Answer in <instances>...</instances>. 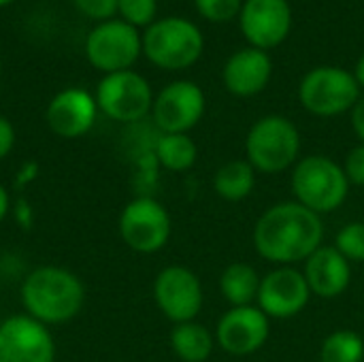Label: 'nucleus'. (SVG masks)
Segmentation results:
<instances>
[{"instance_id": "1a4fd4ad", "label": "nucleus", "mask_w": 364, "mask_h": 362, "mask_svg": "<svg viewBox=\"0 0 364 362\" xmlns=\"http://www.w3.org/2000/svg\"><path fill=\"white\" fill-rule=\"evenodd\" d=\"M119 235L134 252L151 254L166 245L171 237V218L158 201L136 198L122 211Z\"/></svg>"}, {"instance_id": "7c9ffc66", "label": "nucleus", "mask_w": 364, "mask_h": 362, "mask_svg": "<svg viewBox=\"0 0 364 362\" xmlns=\"http://www.w3.org/2000/svg\"><path fill=\"white\" fill-rule=\"evenodd\" d=\"M6 211H9V194H6L4 186H0V222L4 220Z\"/></svg>"}, {"instance_id": "393cba45", "label": "nucleus", "mask_w": 364, "mask_h": 362, "mask_svg": "<svg viewBox=\"0 0 364 362\" xmlns=\"http://www.w3.org/2000/svg\"><path fill=\"white\" fill-rule=\"evenodd\" d=\"M117 11L130 26H149L156 17V0H119Z\"/></svg>"}, {"instance_id": "4468645a", "label": "nucleus", "mask_w": 364, "mask_h": 362, "mask_svg": "<svg viewBox=\"0 0 364 362\" xmlns=\"http://www.w3.org/2000/svg\"><path fill=\"white\" fill-rule=\"evenodd\" d=\"M309 286L305 275L294 269H279L269 273L260 282L258 303L264 316L271 318H292L305 309L309 301Z\"/></svg>"}, {"instance_id": "4be33fe9", "label": "nucleus", "mask_w": 364, "mask_h": 362, "mask_svg": "<svg viewBox=\"0 0 364 362\" xmlns=\"http://www.w3.org/2000/svg\"><path fill=\"white\" fill-rule=\"evenodd\" d=\"M156 158L168 171H186L196 162V145L188 134H162L156 143Z\"/></svg>"}, {"instance_id": "2eb2a0df", "label": "nucleus", "mask_w": 364, "mask_h": 362, "mask_svg": "<svg viewBox=\"0 0 364 362\" xmlns=\"http://www.w3.org/2000/svg\"><path fill=\"white\" fill-rule=\"evenodd\" d=\"M269 337V320L262 309L250 305L230 309L218 324V344L235 356H245L264 346Z\"/></svg>"}, {"instance_id": "ddd939ff", "label": "nucleus", "mask_w": 364, "mask_h": 362, "mask_svg": "<svg viewBox=\"0 0 364 362\" xmlns=\"http://www.w3.org/2000/svg\"><path fill=\"white\" fill-rule=\"evenodd\" d=\"M292 11L286 0H245L241 30L256 49L277 47L290 32Z\"/></svg>"}, {"instance_id": "39448f33", "label": "nucleus", "mask_w": 364, "mask_h": 362, "mask_svg": "<svg viewBox=\"0 0 364 362\" xmlns=\"http://www.w3.org/2000/svg\"><path fill=\"white\" fill-rule=\"evenodd\" d=\"M250 164L262 173H279L288 169L301 149V137L296 126L279 115H269L254 124L247 134Z\"/></svg>"}, {"instance_id": "f257e3e1", "label": "nucleus", "mask_w": 364, "mask_h": 362, "mask_svg": "<svg viewBox=\"0 0 364 362\" xmlns=\"http://www.w3.org/2000/svg\"><path fill=\"white\" fill-rule=\"evenodd\" d=\"M324 226L318 213L301 203L271 207L256 224L254 245L271 262H299L309 258L322 241Z\"/></svg>"}, {"instance_id": "423d86ee", "label": "nucleus", "mask_w": 364, "mask_h": 362, "mask_svg": "<svg viewBox=\"0 0 364 362\" xmlns=\"http://www.w3.org/2000/svg\"><path fill=\"white\" fill-rule=\"evenodd\" d=\"M301 102L307 111L328 117L354 107L360 98V85L343 68L322 66L311 70L301 83Z\"/></svg>"}, {"instance_id": "c85d7f7f", "label": "nucleus", "mask_w": 364, "mask_h": 362, "mask_svg": "<svg viewBox=\"0 0 364 362\" xmlns=\"http://www.w3.org/2000/svg\"><path fill=\"white\" fill-rule=\"evenodd\" d=\"M13 145H15V128L6 117L0 115V160L9 156Z\"/></svg>"}, {"instance_id": "f03ea898", "label": "nucleus", "mask_w": 364, "mask_h": 362, "mask_svg": "<svg viewBox=\"0 0 364 362\" xmlns=\"http://www.w3.org/2000/svg\"><path fill=\"white\" fill-rule=\"evenodd\" d=\"M83 301L85 292L79 277L60 267H38L21 286V303L28 316L45 326L73 320Z\"/></svg>"}, {"instance_id": "bb28decb", "label": "nucleus", "mask_w": 364, "mask_h": 362, "mask_svg": "<svg viewBox=\"0 0 364 362\" xmlns=\"http://www.w3.org/2000/svg\"><path fill=\"white\" fill-rule=\"evenodd\" d=\"M75 6L85 13L87 17L94 19H109L111 15L117 13V2L119 0H73Z\"/></svg>"}, {"instance_id": "f8f14e48", "label": "nucleus", "mask_w": 364, "mask_h": 362, "mask_svg": "<svg viewBox=\"0 0 364 362\" xmlns=\"http://www.w3.org/2000/svg\"><path fill=\"white\" fill-rule=\"evenodd\" d=\"M154 297L162 314L175 324L192 322L203 307L198 277L186 267L164 269L154 284Z\"/></svg>"}, {"instance_id": "412c9836", "label": "nucleus", "mask_w": 364, "mask_h": 362, "mask_svg": "<svg viewBox=\"0 0 364 362\" xmlns=\"http://www.w3.org/2000/svg\"><path fill=\"white\" fill-rule=\"evenodd\" d=\"M254 190V166L243 160L224 164L215 175V192L226 201H241Z\"/></svg>"}, {"instance_id": "a878e982", "label": "nucleus", "mask_w": 364, "mask_h": 362, "mask_svg": "<svg viewBox=\"0 0 364 362\" xmlns=\"http://www.w3.org/2000/svg\"><path fill=\"white\" fill-rule=\"evenodd\" d=\"M200 15L211 21H226L241 13L243 2L241 0H194Z\"/></svg>"}, {"instance_id": "72a5a7b5", "label": "nucleus", "mask_w": 364, "mask_h": 362, "mask_svg": "<svg viewBox=\"0 0 364 362\" xmlns=\"http://www.w3.org/2000/svg\"><path fill=\"white\" fill-rule=\"evenodd\" d=\"M0 70H2V58H0Z\"/></svg>"}, {"instance_id": "7ed1b4c3", "label": "nucleus", "mask_w": 364, "mask_h": 362, "mask_svg": "<svg viewBox=\"0 0 364 362\" xmlns=\"http://www.w3.org/2000/svg\"><path fill=\"white\" fill-rule=\"evenodd\" d=\"M143 51L160 68H188L203 53V34L188 19L166 17L147 28L143 36Z\"/></svg>"}, {"instance_id": "cd10ccee", "label": "nucleus", "mask_w": 364, "mask_h": 362, "mask_svg": "<svg viewBox=\"0 0 364 362\" xmlns=\"http://www.w3.org/2000/svg\"><path fill=\"white\" fill-rule=\"evenodd\" d=\"M346 177L356 183V186H364V145L356 147L350 151L348 160H346Z\"/></svg>"}, {"instance_id": "9b49d317", "label": "nucleus", "mask_w": 364, "mask_h": 362, "mask_svg": "<svg viewBox=\"0 0 364 362\" xmlns=\"http://www.w3.org/2000/svg\"><path fill=\"white\" fill-rule=\"evenodd\" d=\"M154 122L164 134H186L205 111V96L196 83L175 81L154 100Z\"/></svg>"}, {"instance_id": "0eeeda50", "label": "nucleus", "mask_w": 364, "mask_h": 362, "mask_svg": "<svg viewBox=\"0 0 364 362\" xmlns=\"http://www.w3.org/2000/svg\"><path fill=\"white\" fill-rule=\"evenodd\" d=\"M143 49V41L134 26L111 19L94 28L85 41V53L92 66L107 75L130 70Z\"/></svg>"}, {"instance_id": "a211bd4d", "label": "nucleus", "mask_w": 364, "mask_h": 362, "mask_svg": "<svg viewBox=\"0 0 364 362\" xmlns=\"http://www.w3.org/2000/svg\"><path fill=\"white\" fill-rule=\"evenodd\" d=\"M271 79V60L262 49H243L224 66V83L237 96H254L267 87Z\"/></svg>"}, {"instance_id": "f3484780", "label": "nucleus", "mask_w": 364, "mask_h": 362, "mask_svg": "<svg viewBox=\"0 0 364 362\" xmlns=\"http://www.w3.org/2000/svg\"><path fill=\"white\" fill-rule=\"evenodd\" d=\"M305 280L314 294L335 299L350 286V262L337 247H318L305 267Z\"/></svg>"}, {"instance_id": "6ab92c4d", "label": "nucleus", "mask_w": 364, "mask_h": 362, "mask_svg": "<svg viewBox=\"0 0 364 362\" xmlns=\"http://www.w3.org/2000/svg\"><path fill=\"white\" fill-rule=\"evenodd\" d=\"M171 346L183 362H205L213 352L209 331L194 322L177 324L171 333Z\"/></svg>"}, {"instance_id": "aec40b11", "label": "nucleus", "mask_w": 364, "mask_h": 362, "mask_svg": "<svg viewBox=\"0 0 364 362\" xmlns=\"http://www.w3.org/2000/svg\"><path fill=\"white\" fill-rule=\"evenodd\" d=\"M220 288L228 303H232L235 307H245L258 297L260 280H258V273L250 265L237 262V265H230L222 273Z\"/></svg>"}, {"instance_id": "dca6fc26", "label": "nucleus", "mask_w": 364, "mask_h": 362, "mask_svg": "<svg viewBox=\"0 0 364 362\" xmlns=\"http://www.w3.org/2000/svg\"><path fill=\"white\" fill-rule=\"evenodd\" d=\"M96 98H92L85 90L68 87L53 96L47 107V124L49 128L64 139H77L85 134L96 122Z\"/></svg>"}, {"instance_id": "b1692460", "label": "nucleus", "mask_w": 364, "mask_h": 362, "mask_svg": "<svg viewBox=\"0 0 364 362\" xmlns=\"http://www.w3.org/2000/svg\"><path fill=\"white\" fill-rule=\"evenodd\" d=\"M337 252L350 262H364V224L354 222L337 235Z\"/></svg>"}, {"instance_id": "473e14b6", "label": "nucleus", "mask_w": 364, "mask_h": 362, "mask_svg": "<svg viewBox=\"0 0 364 362\" xmlns=\"http://www.w3.org/2000/svg\"><path fill=\"white\" fill-rule=\"evenodd\" d=\"M9 2H13V0H0V6H4V4H9Z\"/></svg>"}, {"instance_id": "6e6552de", "label": "nucleus", "mask_w": 364, "mask_h": 362, "mask_svg": "<svg viewBox=\"0 0 364 362\" xmlns=\"http://www.w3.org/2000/svg\"><path fill=\"white\" fill-rule=\"evenodd\" d=\"M96 105L115 122H139L154 107L151 87L134 70L111 73L98 83Z\"/></svg>"}, {"instance_id": "2f4dec72", "label": "nucleus", "mask_w": 364, "mask_h": 362, "mask_svg": "<svg viewBox=\"0 0 364 362\" xmlns=\"http://www.w3.org/2000/svg\"><path fill=\"white\" fill-rule=\"evenodd\" d=\"M356 81H358V85L360 87H364V55L358 60V66H356Z\"/></svg>"}, {"instance_id": "5701e85b", "label": "nucleus", "mask_w": 364, "mask_h": 362, "mask_svg": "<svg viewBox=\"0 0 364 362\" xmlns=\"http://www.w3.org/2000/svg\"><path fill=\"white\" fill-rule=\"evenodd\" d=\"M363 337L352 331H337L322 346V362H363Z\"/></svg>"}, {"instance_id": "9d476101", "label": "nucleus", "mask_w": 364, "mask_h": 362, "mask_svg": "<svg viewBox=\"0 0 364 362\" xmlns=\"http://www.w3.org/2000/svg\"><path fill=\"white\" fill-rule=\"evenodd\" d=\"M49 329L30 316H11L0 324V362H53Z\"/></svg>"}, {"instance_id": "20e7f679", "label": "nucleus", "mask_w": 364, "mask_h": 362, "mask_svg": "<svg viewBox=\"0 0 364 362\" xmlns=\"http://www.w3.org/2000/svg\"><path fill=\"white\" fill-rule=\"evenodd\" d=\"M292 188L299 203L314 213H328L341 207L348 196L346 171L324 156H311L296 164Z\"/></svg>"}, {"instance_id": "c756f323", "label": "nucleus", "mask_w": 364, "mask_h": 362, "mask_svg": "<svg viewBox=\"0 0 364 362\" xmlns=\"http://www.w3.org/2000/svg\"><path fill=\"white\" fill-rule=\"evenodd\" d=\"M352 124H354V130H356V134L363 139V145H364V98H358V102L354 105Z\"/></svg>"}]
</instances>
